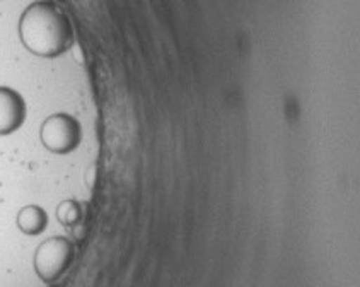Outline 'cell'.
I'll use <instances>...</instances> for the list:
<instances>
[{"label":"cell","instance_id":"1","mask_svg":"<svg viewBox=\"0 0 360 287\" xmlns=\"http://www.w3.org/2000/svg\"><path fill=\"white\" fill-rule=\"evenodd\" d=\"M19 34L31 53L45 58L58 57L74 42L70 21L51 0H39L22 12Z\"/></svg>","mask_w":360,"mask_h":287},{"label":"cell","instance_id":"3","mask_svg":"<svg viewBox=\"0 0 360 287\" xmlns=\"http://www.w3.org/2000/svg\"><path fill=\"white\" fill-rule=\"evenodd\" d=\"M26 120V103L18 91L0 86V135L18 130Z\"/></svg>","mask_w":360,"mask_h":287},{"label":"cell","instance_id":"2","mask_svg":"<svg viewBox=\"0 0 360 287\" xmlns=\"http://www.w3.org/2000/svg\"><path fill=\"white\" fill-rule=\"evenodd\" d=\"M43 146L55 154H69L77 149L82 141V127L79 120L67 113H55L48 117L39 132Z\"/></svg>","mask_w":360,"mask_h":287}]
</instances>
